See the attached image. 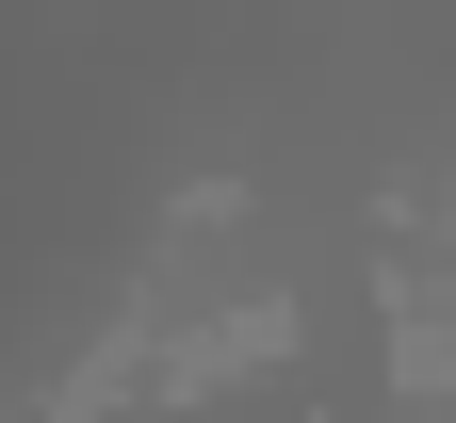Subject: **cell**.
<instances>
[{"mask_svg": "<svg viewBox=\"0 0 456 423\" xmlns=\"http://www.w3.org/2000/svg\"><path fill=\"white\" fill-rule=\"evenodd\" d=\"M277 358H294V293H245V310H212L196 342H163V358H147V407H212V391L277 375Z\"/></svg>", "mask_w": 456, "mask_h": 423, "instance_id": "1", "label": "cell"}]
</instances>
